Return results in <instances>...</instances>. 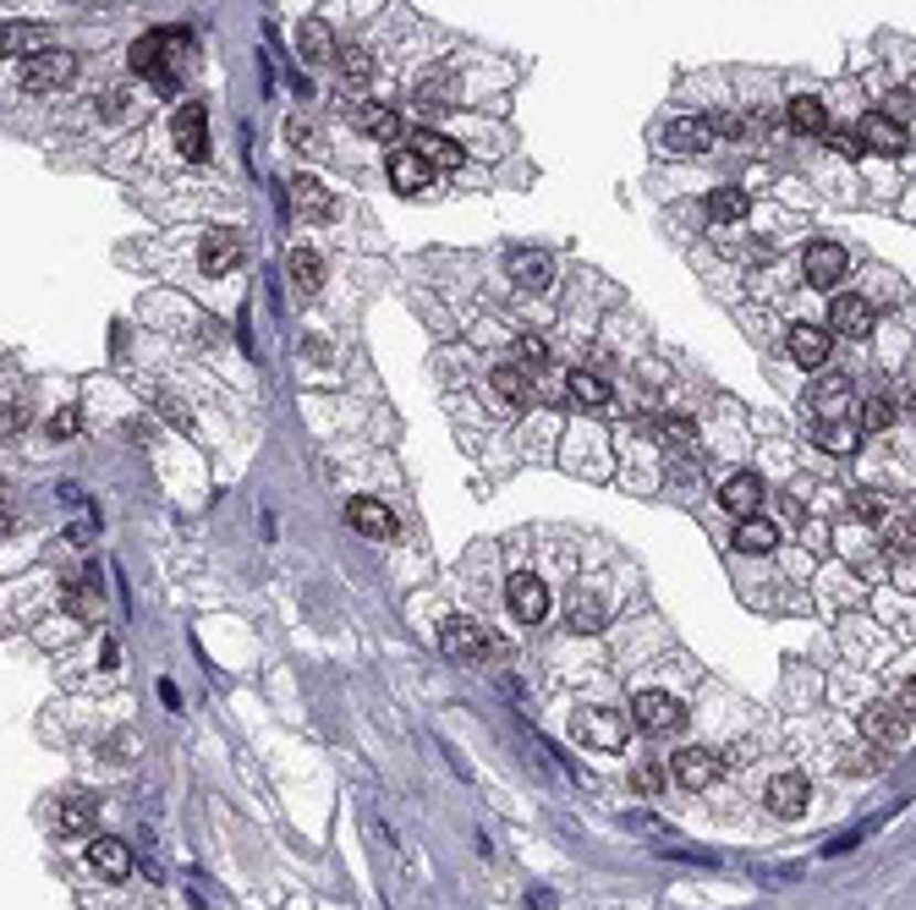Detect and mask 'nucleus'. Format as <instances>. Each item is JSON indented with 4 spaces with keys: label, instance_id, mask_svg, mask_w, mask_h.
Instances as JSON below:
<instances>
[{
    "label": "nucleus",
    "instance_id": "1",
    "mask_svg": "<svg viewBox=\"0 0 916 910\" xmlns=\"http://www.w3.org/2000/svg\"><path fill=\"white\" fill-rule=\"evenodd\" d=\"M187 55H192V39H187V33H176V28H154V33H144V39L133 44V66L149 77L159 94H176L181 72L192 66Z\"/></svg>",
    "mask_w": 916,
    "mask_h": 910
},
{
    "label": "nucleus",
    "instance_id": "2",
    "mask_svg": "<svg viewBox=\"0 0 916 910\" xmlns=\"http://www.w3.org/2000/svg\"><path fill=\"white\" fill-rule=\"evenodd\" d=\"M631 719H636L642 736H675V730H686V702L670 697V691H642L631 702Z\"/></svg>",
    "mask_w": 916,
    "mask_h": 910
},
{
    "label": "nucleus",
    "instance_id": "3",
    "mask_svg": "<svg viewBox=\"0 0 916 910\" xmlns=\"http://www.w3.org/2000/svg\"><path fill=\"white\" fill-rule=\"evenodd\" d=\"M862 736H867L878 752L906 747V741H912V708H906V702H873V708L862 713Z\"/></svg>",
    "mask_w": 916,
    "mask_h": 910
},
{
    "label": "nucleus",
    "instance_id": "4",
    "mask_svg": "<svg viewBox=\"0 0 916 910\" xmlns=\"http://www.w3.org/2000/svg\"><path fill=\"white\" fill-rule=\"evenodd\" d=\"M72 77H77V55H72V50H39L33 61H22V88H28V94L66 88Z\"/></svg>",
    "mask_w": 916,
    "mask_h": 910
},
{
    "label": "nucleus",
    "instance_id": "5",
    "mask_svg": "<svg viewBox=\"0 0 916 910\" xmlns=\"http://www.w3.org/2000/svg\"><path fill=\"white\" fill-rule=\"evenodd\" d=\"M625 719L620 713H610V708H582L577 713V741L582 747H593V752H620L625 747Z\"/></svg>",
    "mask_w": 916,
    "mask_h": 910
},
{
    "label": "nucleus",
    "instance_id": "6",
    "mask_svg": "<svg viewBox=\"0 0 916 910\" xmlns=\"http://www.w3.org/2000/svg\"><path fill=\"white\" fill-rule=\"evenodd\" d=\"M801 269H807V281H812L818 292H834V286H845L851 258H845V247H840V242H812V247H807V258H801Z\"/></svg>",
    "mask_w": 916,
    "mask_h": 910
},
{
    "label": "nucleus",
    "instance_id": "7",
    "mask_svg": "<svg viewBox=\"0 0 916 910\" xmlns=\"http://www.w3.org/2000/svg\"><path fill=\"white\" fill-rule=\"evenodd\" d=\"M170 138H176V149L181 159H209V110L198 105V99H187L181 110H176V121H170Z\"/></svg>",
    "mask_w": 916,
    "mask_h": 910
},
{
    "label": "nucleus",
    "instance_id": "8",
    "mask_svg": "<svg viewBox=\"0 0 916 910\" xmlns=\"http://www.w3.org/2000/svg\"><path fill=\"white\" fill-rule=\"evenodd\" d=\"M714 138H719V121H714V116H675V121L664 127V144L675 154H703V149H714Z\"/></svg>",
    "mask_w": 916,
    "mask_h": 910
},
{
    "label": "nucleus",
    "instance_id": "9",
    "mask_svg": "<svg viewBox=\"0 0 916 910\" xmlns=\"http://www.w3.org/2000/svg\"><path fill=\"white\" fill-rule=\"evenodd\" d=\"M670 779L681 790H708L719 779V758L708 747H686V752H675V762H670Z\"/></svg>",
    "mask_w": 916,
    "mask_h": 910
},
{
    "label": "nucleus",
    "instance_id": "10",
    "mask_svg": "<svg viewBox=\"0 0 916 910\" xmlns=\"http://www.w3.org/2000/svg\"><path fill=\"white\" fill-rule=\"evenodd\" d=\"M198 264H203V275H231L242 264V231H225V225L209 231L198 247Z\"/></svg>",
    "mask_w": 916,
    "mask_h": 910
},
{
    "label": "nucleus",
    "instance_id": "11",
    "mask_svg": "<svg viewBox=\"0 0 916 910\" xmlns=\"http://www.w3.org/2000/svg\"><path fill=\"white\" fill-rule=\"evenodd\" d=\"M440 647L451 653V658H461V664H472V658H483L488 653V636H483V625L477 620H445L440 625Z\"/></svg>",
    "mask_w": 916,
    "mask_h": 910
},
{
    "label": "nucleus",
    "instance_id": "12",
    "mask_svg": "<svg viewBox=\"0 0 916 910\" xmlns=\"http://www.w3.org/2000/svg\"><path fill=\"white\" fill-rule=\"evenodd\" d=\"M851 401H856V390H851L845 373H823V379L812 384V417H818V423H823V417H851Z\"/></svg>",
    "mask_w": 916,
    "mask_h": 910
},
{
    "label": "nucleus",
    "instance_id": "13",
    "mask_svg": "<svg viewBox=\"0 0 916 910\" xmlns=\"http://www.w3.org/2000/svg\"><path fill=\"white\" fill-rule=\"evenodd\" d=\"M807 795H812V784H807V773H796V768H785V773L768 779V806H773V817H801Z\"/></svg>",
    "mask_w": 916,
    "mask_h": 910
},
{
    "label": "nucleus",
    "instance_id": "14",
    "mask_svg": "<svg viewBox=\"0 0 916 910\" xmlns=\"http://www.w3.org/2000/svg\"><path fill=\"white\" fill-rule=\"evenodd\" d=\"M505 599H510V614H516L522 625H538V620L549 614V588H544L538 576H510Z\"/></svg>",
    "mask_w": 916,
    "mask_h": 910
},
{
    "label": "nucleus",
    "instance_id": "15",
    "mask_svg": "<svg viewBox=\"0 0 916 910\" xmlns=\"http://www.w3.org/2000/svg\"><path fill=\"white\" fill-rule=\"evenodd\" d=\"M719 505L730 510V516H758V505H764V477L758 472H736V477H725V488H719Z\"/></svg>",
    "mask_w": 916,
    "mask_h": 910
},
{
    "label": "nucleus",
    "instance_id": "16",
    "mask_svg": "<svg viewBox=\"0 0 916 910\" xmlns=\"http://www.w3.org/2000/svg\"><path fill=\"white\" fill-rule=\"evenodd\" d=\"M0 50H6V61H33L39 50H50V28H39V22H6Z\"/></svg>",
    "mask_w": 916,
    "mask_h": 910
},
{
    "label": "nucleus",
    "instance_id": "17",
    "mask_svg": "<svg viewBox=\"0 0 916 910\" xmlns=\"http://www.w3.org/2000/svg\"><path fill=\"white\" fill-rule=\"evenodd\" d=\"M346 521H351L362 538H379V543L396 538V516H390L379 499H351V505H346Z\"/></svg>",
    "mask_w": 916,
    "mask_h": 910
},
{
    "label": "nucleus",
    "instance_id": "18",
    "mask_svg": "<svg viewBox=\"0 0 916 910\" xmlns=\"http://www.w3.org/2000/svg\"><path fill=\"white\" fill-rule=\"evenodd\" d=\"M88 861H94V872H105L110 883H122V878L133 872V850H127V839H116V834H99V839L88 845Z\"/></svg>",
    "mask_w": 916,
    "mask_h": 910
},
{
    "label": "nucleus",
    "instance_id": "19",
    "mask_svg": "<svg viewBox=\"0 0 916 910\" xmlns=\"http://www.w3.org/2000/svg\"><path fill=\"white\" fill-rule=\"evenodd\" d=\"M856 133H862V144H867L873 154H901V149H906V127H901L889 110L862 116V127H856Z\"/></svg>",
    "mask_w": 916,
    "mask_h": 910
},
{
    "label": "nucleus",
    "instance_id": "20",
    "mask_svg": "<svg viewBox=\"0 0 916 910\" xmlns=\"http://www.w3.org/2000/svg\"><path fill=\"white\" fill-rule=\"evenodd\" d=\"M829 324H834V335H851V340H862V335L873 329V307L862 303L856 292H845V297H834V303H829Z\"/></svg>",
    "mask_w": 916,
    "mask_h": 910
},
{
    "label": "nucleus",
    "instance_id": "21",
    "mask_svg": "<svg viewBox=\"0 0 916 910\" xmlns=\"http://www.w3.org/2000/svg\"><path fill=\"white\" fill-rule=\"evenodd\" d=\"M390 181H396L401 192H423V187L434 181V165L418 149H396L390 154Z\"/></svg>",
    "mask_w": 916,
    "mask_h": 910
},
{
    "label": "nucleus",
    "instance_id": "22",
    "mask_svg": "<svg viewBox=\"0 0 916 910\" xmlns=\"http://www.w3.org/2000/svg\"><path fill=\"white\" fill-rule=\"evenodd\" d=\"M812 440L829 455H851L862 445V423L856 417H823V423H812Z\"/></svg>",
    "mask_w": 916,
    "mask_h": 910
},
{
    "label": "nucleus",
    "instance_id": "23",
    "mask_svg": "<svg viewBox=\"0 0 916 910\" xmlns=\"http://www.w3.org/2000/svg\"><path fill=\"white\" fill-rule=\"evenodd\" d=\"M292 209H297L303 220H324V214L335 209V198H329V187H324L318 176H292Z\"/></svg>",
    "mask_w": 916,
    "mask_h": 910
},
{
    "label": "nucleus",
    "instance_id": "24",
    "mask_svg": "<svg viewBox=\"0 0 916 910\" xmlns=\"http://www.w3.org/2000/svg\"><path fill=\"white\" fill-rule=\"evenodd\" d=\"M785 346H790V357H796L801 368H823V362H829V335H823L818 324H796Z\"/></svg>",
    "mask_w": 916,
    "mask_h": 910
},
{
    "label": "nucleus",
    "instance_id": "25",
    "mask_svg": "<svg viewBox=\"0 0 916 910\" xmlns=\"http://www.w3.org/2000/svg\"><path fill=\"white\" fill-rule=\"evenodd\" d=\"M412 149L423 154L434 170H456L461 159H466L456 138H445V133H429V127H423V133H412Z\"/></svg>",
    "mask_w": 916,
    "mask_h": 910
},
{
    "label": "nucleus",
    "instance_id": "26",
    "mask_svg": "<svg viewBox=\"0 0 916 910\" xmlns=\"http://www.w3.org/2000/svg\"><path fill=\"white\" fill-rule=\"evenodd\" d=\"M451 105H456V77L440 66L418 83V110H451Z\"/></svg>",
    "mask_w": 916,
    "mask_h": 910
},
{
    "label": "nucleus",
    "instance_id": "27",
    "mask_svg": "<svg viewBox=\"0 0 916 910\" xmlns=\"http://www.w3.org/2000/svg\"><path fill=\"white\" fill-rule=\"evenodd\" d=\"M747 214H752V198H747L741 187H719V192H708V220L736 225V220H747Z\"/></svg>",
    "mask_w": 916,
    "mask_h": 910
},
{
    "label": "nucleus",
    "instance_id": "28",
    "mask_svg": "<svg viewBox=\"0 0 916 910\" xmlns=\"http://www.w3.org/2000/svg\"><path fill=\"white\" fill-rule=\"evenodd\" d=\"M549 275H555V264H549L544 253H510V281H516V286L544 292V286H549Z\"/></svg>",
    "mask_w": 916,
    "mask_h": 910
},
{
    "label": "nucleus",
    "instance_id": "29",
    "mask_svg": "<svg viewBox=\"0 0 916 910\" xmlns=\"http://www.w3.org/2000/svg\"><path fill=\"white\" fill-rule=\"evenodd\" d=\"M94 823H99V801H94V795H72V801L55 812V828H61V834H88Z\"/></svg>",
    "mask_w": 916,
    "mask_h": 910
},
{
    "label": "nucleus",
    "instance_id": "30",
    "mask_svg": "<svg viewBox=\"0 0 916 910\" xmlns=\"http://www.w3.org/2000/svg\"><path fill=\"white\" fill-rule=\"evenodd\" d=\"M297 50H303V61H329L335 55V33H329V22H318V17H307L303 33H297Z\"/></svg>",
    "mask_w": 916,
    "mask_h": 910
},
{
    "label": "nucleus",
    "instance_id": "31",
    "mask_svg": "<svg viewBox=\"0 0 916 910\" xmlns=\"http://www.w3.org/2000/svg\"><path fill=\"white\" fill-rule=\"evenodd\" d=\"M357 127H362L368 138H379V144H396V138H401V116H396L390 105H362Z\"/></svg>",
    "mask_w": 916,
    "mask_h": 910
},
{
    "label": "nucleus",
    "instance_id": "32",
    "mask_svg": "<svg viewBox=\"0 0 916 910\" xmlns=\"http://www.w3.org/2000/svg\"><path fill=\"white\" fill-rule=\"evenodd\" d=\"M779 543V532H773V521H764V516H747L741 527H736V549L741 554H768Z\"/></svg>",
    "mask_w": 916,
    "mask_h": 910
},
{
    "label": "nucleus",
    "instance_id": "33",
    "mask_svg": "<svg viewBox=\"0 0 916 910\" xmlns=\"http://www.w3.org/2000/svg\"><path fill=\"white\" fill-rule=\"evenodd\" d=\"M566 390H571L577 406H610V384H604L599 373H588V368H577V373L566 379Z\"/></svg>",
    "mask_w": 916,
    "mask_h": 910
},
{
    "label": "nucleus",
    "instance_id": "34",
    "mask_svg": "<svg viewBox=\"0 0 916 910\" xmlns=\"http://www.w3.org/2000/svg\"><path fill=\"white\" fill-rule=\"evenodd\" d=\"M292 281H297L303 297H313V292L324 286V258H318L313 247H297V253H292Z\"/></svg>",
    "mask_w": 916,
    "mask_h": 910
},
{
    "label": "nucleus",
    "instance_id": "35",
    "mask_svg": "<svg viewBox=\"0 0 916 910\" xmlns=\"http://www.w3.org/2000/svg\"><path fill=\"white\" fill-rule=\"evenodd\" d=\"M785 116H790V127H796V133H807V138L829 133V116H823V105H818V99H807V94H801V99H790V110H785Z\"/></svg>",
    "mask_w": 916,
    "mask_h": 910
},
{
    "label": "nucleus",
    "instance_id": "36",
    "mask_svg": "<svg viewBox=\"0 0 916 910\" xmlns=\"http://www.w3.org/2000/svg\"><path fill=\"white\" fill-rule=\"evenodd\" d=\"M494 390L510 401V406H527L533 401V384H527V368H494Z\"/></svg>",
    "mask_w": 916,
    "mask_h": 910
},
{
    "label": "nucleus",
    "instance_id": "37",
    "mask_svg": "<svg viewBox=\"0 0 916 910\" xmlns=\"http://www.w3.org/2000/svg\"><path fill=\"white\" fill-rule=\"evenodd\" d=\"M895 417H901V412H895V401H884V395H878V401H867V406L856 412L862 434H884V428H895Z\"/></svg>",
    "mask_w": 916,
    "mask_h": 910
},
{
    "label": "nucleus",
    "instance_id": "38",
    "mask_svg": "<svg viewBox=\"0 0 916 910\" xmlns=\"http://www.w3.org/2000/svg\"><path fill=\"white\" fill-rule=\"evenodd\" d=\"M599 625H604V609H599V599L571 593V631H599Z\"/></svg>",
    "mask_w": 916,
    "mask_h": 910
},
{
    "label": "nucleus",
    "instance_id": "39",
    "mask_svg": "<svg viewBox=\"0 0 916 910\" xmlns=\"http://www.w3.org/2000/svg\"><path fill=\"white\" fill-rule=\"evenodd\" d=\"M884 538H889V549L916 554V516H889V521H884Z\"/></svg>",
    "mask_w": 916,
    "mask_h": 910
},
{
    "label": "nucleus",
    "instance_id": "40",
    "mask_svg": "<svg viewBox=\"0 0 916 910\" xmlns=\"http://www.w3.org/2000/svg\"><path fill=\"white\" fill-rule=\"evenodd\" d=\"M368 72H373V55H368V50H362V44H351V50H340V77H346V83H362V77H368Z\"/></svg>",
    "mask_w": 916,
    "mask_h": 910
},
{
    "label": "nucleus",
    "instance_id": "41",
    "mask_svg": "<svg viewBox=\"0 0 916 910\" xmlns=\"http://www.w3.org/2000/svg\"><path fill=\"white\" fill-rule=\"evenodd\" d=\"M851 516H862V521H878V516H884V521H889V499L873 494V488H862V494L851 499Z\"/></svg>",
    "mask_w": 916,
    "mask_h": 910
},
{
    "label": "nucleus",
    "instance_id": "42",
    "mask_svg": "<svg viewBox=\"0 0 916 910\" xmlns=\"http://www.w3.org/2000/svg\"><path fill=\"white\" fill-rule=\"evenodd\" d=\"M516 357H522V368H527V373H538V368L549 362V346H544L538 335H522V340H516Z\"/></svg>",
    "mask_w": 916,
    "mask_h": 910
},
{
    "label": "nucleus",
    "instance_id": "43",
    "mask_svg": "<svg viewBox=\"0 0 916 910\" xmlns=\"http://www.w3.org/2000/svg\"><path fill=\"white\" fill-rule=\"evenodd\" d=\"M664 779H670V768H659V762H636V768H631V784H636L642 795H653Z\"/></svg>",
    "mask_w": 916,
    "mask_h": 910
},
{
    "label": "nucleus",
    "instance_id": "44",
    "mask_svg": "<svg viewBox=\"0 0 916 910\" xmlns=\"http://www.w3.org/2000/svg\"><path fill=\"white\" fill-rule=\"evenodd\" d=\"M823 138H829V149H834V154H845V159L867 154V144H862V133H845V127H840V133H823Z\"/></svg>",
    "mask_w": 916,
    "mask_h": 910
},
{
    "label": "nucleus",
    "instance_id": "45",
    "mask_svg": "<svg viewBox=\"0 0 916 910\" xmlns=\"http://www.w3.org/2000/svg\"><path fill=\"white\" fill-rule=\"evenodd\" d=\"M889 116H895L901 127H912V121H916V99H912V94H889Z\"/></svg>",
    "mask_w": 916,
    "mask_h": 910
},
{
    "label": "nucleus",
    "instance_id": "46",
    "mask_svg": "<svg viewBox=\"0 0 916 910\" xmlns=\"http://www.w3.org/2000/svg\"><path fill=\"white\" fill-rule=\"evenodd\" d=\"M286 138H292V144H297V149H303V154L324 149V144H318V138H313V127H307V121H292V127H286Z\"/></svg>",
    "mask_w": 916,
    "mask_h": 910
},
{
    "label": "nucleus",
    "instance_id": "47",
    "mask_svg": "<svg viewBox=\"0 0 916 910\" xmlns=\"http://www.w3.org/2000/svg\"><path fill=\"white\" fill-rule=\"evenodd\" d=\"M77 428H83V417H77V412H72V406H66V412H61V417H55V423H50V434H55V440H72V434H77Z\"/></svg>",
    "mask_w": 916,
    "mask_h": 910
},
{
    "label": "nucleus",
    "instance_id": "48",
    "mask_svg": "<svg viewBox=\"0 0 916 910\" xmlns=\"http://www.w3.org/2000/svg\"><path fill=\"white\" fill-rule=\"evenodd\" d=\"M906 708H912V713H916V680H912V686H906Z\"/></svg>",
    "mask_w": 916,
    "mask_h": 910
}]
</instances>
